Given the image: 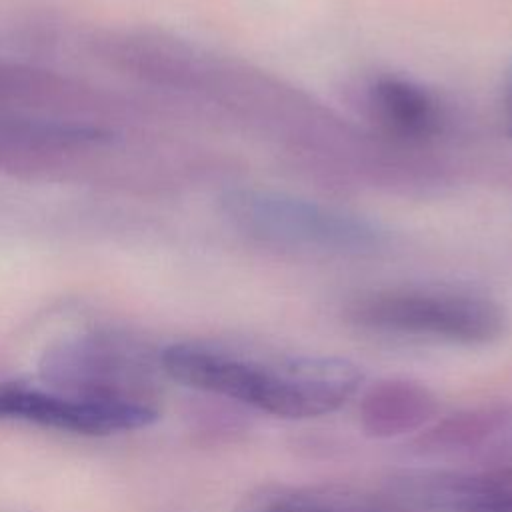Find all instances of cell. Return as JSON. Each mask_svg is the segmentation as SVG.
Wrapping results in <instances>:
<instances>
[{"mask_svg":"<svg viewBox=\"0 0 512 512\" xmlns=\"http://www.w3.org/2000/svg\"><path fill=\"white\" fill-rule=\"evenodd\" d=\"M350 318L364 330L450 344H490L504 334L502 308L482 296L442 290H388L358 300Z\"/></svg>","mask_w":512,"mask_h":512,"instance_id":"obj_2","label":"cell"},{"mask_svg":"<svg viewBox=\"0 0 512 512\" xmlns=\"http://www.w3.org/2000/svg\"><path fill=\"white\" fill-rule=\"evenodd\" d=\"M160 362L184 386L288 420L336 412L364 380L360 366L338 356H270L192 342L168 346Z\"/></svg>","mask_w":512,"mask_h":512,"instance_id":"obj_1","label":"cell"},{"mask_svg":"<svg viewBox=\"0 0 512 512\" xmlns=\"http://www.w3.org/2000/svg\"><path fill=\"white\" fill-rule=\"evenodd\" d=\"M236 512H412L340 486H262L244 496Z\"/></svg>","mask_w":512,"mask_h":512,"instance_id":"obj_6","label":"cell"},{"mask_svg":"<svg viewBox=\"0 0 512 512\" xmlns=\"http://www.w3.org/2000/svg\"><path fill=\"white\" fill-rule=\"evenodd\" d=\"M0 418L104 436L148 426L158 418V412L128 396L64 394L24 384H0Z\"/></svg>","mask_w":512,"mask_h":512,"instance_id":"obj_4","label":"cell"},{"mask_svg":"<svg viewBox=\"0 0 512 512\" xmlns=\"http://www.w3.org/2000/svg\"><path fill=\"white\" fill-rule=\"evenodd\" d=\"M412 512H512V474H452L408 482Z\"/></svg>","mask_w":512,"mask_h":512,"instance_id":"obj_5","label":"cell"},{"mask_svg":"<svg viewBox=\"0 0 512 512\" xmlns=\"http://www.w3.org/2000/svg\"><path fill=\"white\" fill-rule=\"evenodd\" d=\"M372 104L380 118L394 130L410 136H424L436 128V106L418 86L386 78L372 86Z\"/></svg>","mask_w":512,"mask_h":512,"instance_id":"obj_7","label":"cell"},{"mask_svg":"<svg viewBox=\"0 0 512 512\" xmlns=\"http://www.w3.org/2000/svg\"><path fill=\"white\" fill-rule=\"evenodd\" d=\"M506 106H508V120H510V126H512V74H510V80H508V94H506Z\"/></svg>","mask_w":512,"mask_h":512,"instance_id":"obj_8","label":"cell"},{"mask_svg":"<svg viewBox=\"0 0 512 512\" xmlns=\"http://www.w3.org/2000/svg\"><path fill=\"white\" fill-rule=\"evenodd\" d=\"M230 212L252 234L280 244L360 250L376 238L374 228L350 214L278 192H240L232 196Z\"/></svg>","mask_w":512,"mask_h":512,"instance_id":"obj_3","label":"cell"}]
</instances>
